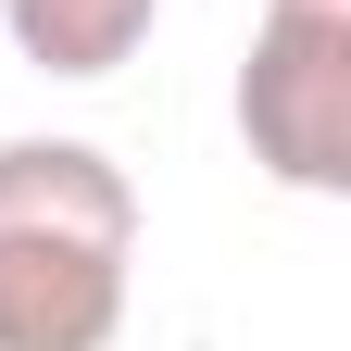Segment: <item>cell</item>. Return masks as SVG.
I'll list each match as a JSON object with an SVG mask.
<instances>
[{
	"instance_id": "obj_1",
	"label": "cell",
	"mask_w": 351,
	"mask_h": 351,
	"mask_svg": "<svg viewBox=\"0 0 351 351\" xmlns=\"http://www.w3.org/2000/svg\"><path fill=\"white\" fill-rule=\"evenodd\" d=\"M138 189L88 138H0V351H113Z\"/></svg>"
},
{
	"instance_id": "obj_3",
	"label": "cell",
	"mask_w": 351,
	"mask_h": 351,
	"mask_svg": "<svg viewBox=\"0 0 351 351\" xmlns=\"http://www.w3.org/2000/svg\"><path fill=\"white\" fill-rule=\"evenodd\" d=\"M0 25H13V51H25L38 75L101 88L113 63H138V51H151L163 0H0Z\"/></svg>"
},
{
	"instance_id": "obj_2",
	"label": "cell",
	"mask_w": 351,
	"mask_h": 351,
	"mask_svg": "<svg viewBox=\"0 0 351 351\" xmlns=\"http://www.w3.org/2000/svg\"><path fill=\"white\" fill-rule=\"evenodd\" d=\"M239 138L301 201L351 189V0H263L239 63Z\"/></svg>"
}]
</instances>
